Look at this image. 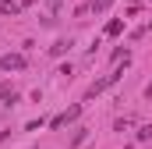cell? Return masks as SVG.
<instances>
[{
    "label": "cell",
    "mask_w": 152,
    "mask_h": 149,
    "mask_svg": "<svg viewBox=\"0 0 152 149\" xmlns=\"http://www.w3.org/2000/svg\"><path fill=\"white\" fill-rule=\"evenodd\" d=\"M124 68H127V60H124ZM124 68H117V71H110L106 78H99V82H92V85H88V92H85V100H92V96H99V92H106L110 85H117V82L124 78Z\"/></svg>",
    "instance_id": "6da1fadb"
},
{
    "label": "cell",
    "mask_w": 152,
    "mask_h": 149,
    "mask_svg": "<svg viewBox=\"0 0 152 149\" xmlns=\"http://www.w3.org/2000/svg\"><path fill=\"white\" fill-rule=\"evenodd\" d=\"M78 117H81V103H75V107H67L64 114H57V117L50 121V128H53V131H60V128H67V124H75Z\"/></svg>",
    "instance_id": "7a4b0ae2"
},
{
    "label": "cell",
    "mask_w": 152,
    "mask_h": 149,
    "mask_svg": "<svg viewBox=\"0 0 152 149\" xmlns=\"http://www.w3.org/2000/svg\"><path fill=\"white\" fill-rule=\"evenodd\" d=\"M25 64H28V60H25L21 53H4V57H0V71H21Z\"/></svg>",
    "instance_id": "3957f363"
},
{
    "label": "cell",
    "mask_w": 152,
    "mask_h": 149,
    "mask_svg": "<svg viewBox=\"0 0 152 149\" xmlns=\"http://www.w3.org/2000/svg\"><path fill=\"white\" fill-rule=\"evenodd\" d=\"M18 100H21V96H18V89H7V85L0 89V103H4V107H14Z\"/></svg>",
    "instance_id": "277c9868"
},
{
    "label": "cell",
    "mask_w": 152,
    "mask_h": 149,
    "mask_svg": "<svg viewBox=\"0 0 152 149\" xmlns=\"http://www.w3.org/2000/svg\"><path fill=\"white\" fill-rule=\"evenodd\" d=\"M67 50H71V39H57V43L50 46V57H64Z\"/></svg>",
    "instance_id": "5b68a950"
},
{
    "label": "cell",
    "mask_w": 152,
    "mask_h": 149,
    "mask_svg": "<svg viewBox=\"0 0 152 149\" xmlns=\"http://www.w3.org/2000/svg\"><path fill=\"white\" fill-rule=\"evenodd\" d=\"M120 32H124V18H113V21L106 25V36L113 39V36H120Z\"/></svg>",
    "instance_id": "8992f818"
},
{
    "label": "cell",
    "mask_w": 152,
    "mask_h": 149,
    "mask_svg": "<svg viewBox=\"0 0 152 149\" xmlns=\"http://www.w3.org/2000/svg\"><path fill=\"white\" fill-rule=\"evenodd\" d=\"M21 11V4H14V0H0V14H18Z\"/></svg>",
    "instance_id": "52a82bcc"
},
{
    "label": "cell",
    "mask_w": 152,
    "mask_h": 149,
    "mask_svg": "<svg viewBox=\"0 0 152 149\" xmlns=\"http://www.w3.org/2000/svg\"><path fill=\"white\" fill-rule=\"evenodd\" d=\"M110 4H113V0H92V4H88V7H92V11H96V14H103V11H110Z\"/></svg>",
    "instance_id": "ba28073f"
},
{
    "label": "cell",
    "mask_w": 152,
    "mask_h": 149,
    "mask_svg": "<svg viewBox=\"0 0 152 149\" xmlns=\"http://www.w3.org/2000/svg\"><path fill=\"white\" fill-rule=\"evenodd\" d=\"M149 139H152V128H149V124H142V128H138V142H149Z\"/></svg>",
    "instance_id": "9c48e42d"
},
{
    "label": "cell",
    "mask_w": 152,
    "mask_h": 149,
    "mask_svg": "<svg viewBox=\"0 0 152 149\" xmlns=\"http://www.w3.org/2000/svg\"><path fill=\"white\" fill-rule=\"evenodd\" d=\"M85 135H88V128H78L75 139H71V146H81V142H85Z\"/></svg>",
    "instance_id": "30bf717a"
},
{
    "label": "cell",
    "mask_w": 152,
    "mask_h": 149,
    "mask_svg": "<svg viewBox=\"0 0 152 149\" xmlns=\"http://www.w3.org/2000/svg\"><path fill=\"white\" fill-rule=\"evenodd\" d=\"M7 135H11V131H7V128H4V131H0V146H4V142H7Z\"/></svg>",
    "instance_id": "8fae6325"
},
{
    "label": "cell",
    "mask_w": 152,
    "mask_h": 149,
    "mask_svg": "<svg viewBox=\"0 0 152 149\" xmlns=\"http://www.w3.org/2000/svg\"><path fill=\"white\" fill-rule=\"evenodd\" d=\"M145 96H152V85H149V89H145Z\"/></svg>",
    "instance_id": "7c38bea8"
}]
</instances>
